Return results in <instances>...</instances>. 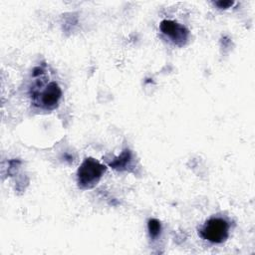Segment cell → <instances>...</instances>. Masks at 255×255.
Masks as SVG:
<instances>
[{"instance_id": "1", "label": "cell", "mask_w": 255, "mask_h": 255, "mask_svg": "<svg viewBox=\"0 0 255 255\" xmlns=\"http://www.w3.org/2000/svg\"><path fill=\"white\" fill-rule=\"evenodd\" d=\"M107 166L93 157H87L77 171V182L81 189L93 188L100 181Z\"/></svg>"}, {"instance_id": "2", "label": "cell", "mask_w": 255, "mask_h": 255, "mask_svg": "<svg viewBox=\"0 0 255 255\" xmlns=\"http://www.w3.org/2000/svg\"><path fill=\"white\" fill-rule=\"evenodd\" d=\"M62 97V90L56 82H50L43 89L33 87L31 90V98L34 106L44 110H54L58 107Z\"/></svg>"}, {"instance_id": "3", "label": "cell", "mask_w": 255, "mask_h": 255, "mask_svg": "<svg viewBox=\"0 0 255 255\" xmlns=\"http://www.w3.org/2000/svg\"><path fill=\"white\" fill-rule=\"evenodd\" d=\"M198 233L202 239L211 243L219 244L228 238L229 224L223 218L212 217L203 224Z\"/></svg>"}, {"instance_id": "4", "label": "cell", "mask_w": 255, "mask_h": 255, "mask_svg": "<svg viewBox=\"0 0 255 255\" xmlns=\"http://www.w3.org/2000/svg\"><path fill=\"white\" fill-rule=\"evenodd\" d=\"M160 31L170 38V40L177 46L185 45L188 39L189 32L183 26L172 20H162L159 24Z\"/></svg>"}, {"instance_id": "5", "label": "cell", "mask_w": 255, "mask_h": 255, "mask_svg": "<svg viewBox=\"0 0 255 255\" xmlns=\"http://www.w3.org/2000/svg\"><path fill=\"white\" fill-rule=\"evenodd\" d=\"M131 152L129 149H124L123 152L116 157L114 160H112L109 165L117 170H127L128 167L131 163Z\"/></svg>"}, {"instance_id": "6", "label": "cell", "mask_w": 255, "mask_h": 255, "mask_svg": "<svg viewBox=\"0 0 255 255\" xmlns=\"http://www.w3.org/2000/svg\"><path fill=\"white\" fill-rule=\"evenodd\" d=\"M147 229H148V233H149V236L151 239H155L160 231H161V225H160V222L155 219V218H150L148 219L147 221Z\"/></svg>"}, {"instance_id": "7", "label": "cell", "mask_w": 255, "mask_h": 255, "mask_svg": "<svg viewBox=\"0 0 255 255\" xmlns=\"http://www.w3.org/2000/svg\"><path fill=\"white\" fill-rule=\"evenodd\" d=\"M234 4V2L233 1H217V2H215V5L218 7V8H220V9H227V8H229L230 6H232Z\"/></svg>"}]
</instances>
